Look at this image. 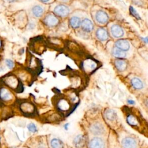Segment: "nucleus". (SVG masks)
I'll return each instance as SVG.
<instances>
[{"mask_svg":"<svg viewBox=\"0 0 148 148\" xmlns=\"http://www.w3.org/2000/svg\"><path fill=\"white\" fill-rule=\"evenodd\" d=\"M69 8L64 5H58L54 9V13L60 17H66L69 13Z\"/></svg>","mask_w":148,"mask_h":148,"instance_id":"f257e3e1","label":"nucleus"},{"mask_svg":"<svg viewBox=\"0 0 148 148\" xmlns=\"http://www.w3.org/2000/svg\"><path fill=\"white\" fill-rule=\"evenodd\" d=\"M83 67L86 72L90 73L97 68V63L91 59H87L83 62Z\"/></svg>","mask_w":148,"mask_h":148,"instance_id":"f03ea898","label":"nucleus"},{"mask_svg":"<svg viewBox=\"0 0 148 148\" xmlns=\"http://www.w3.org/2000/svg\"><path fill=\"white\" fill-rule=\"evenodd\" d=\"M90 131L92 134L99 135L102 134L105 131V128L103 125L99 123H95L92 124L90 128Z\"/></svg>","mask_w":148,"mask_h":148,"instance_id":"7ed1b4c3","label":"nucleus"},{"mask_svg":"<svg viewBox=\"0 0 148 148\" xmlns=\"http://www.w3.org/2000/svg\"><path fill=\"white\" fill-rule=\"evenodd\" d=\"M105 142L100 138H92L89 142L90 148H105Z\"/></svg>","mask_w":148,"mask_h":148,"instance_id":"20e7f679","label":"nucleus"},{"mask_svg":"<svg viewBox=\"0 0 148 148\" xmlns=\"http://www.w3.org/2000/svg\"><path fill=\"white\" fill-rule=\"evenodd\" d=\"M95 19L97 21L101 24L106 23L109 20V17L106 12L102 10H99L96 13Z\"/></svg>","mask_w":148,"mask_h":148,"instance_id":"39448f33","label":"nucleus"},{"mask_svg":"<svg viewBox=\"0 0 148 148\" xmlns=\"http://www.w3.org/2000/svg\"><path fill=\"white\" fill-rule=\"evenodd\" d=\"M121 143L123 148H136L137 146L135 140L131 137L124 138Z\"/></svg>","mask_w":148,"mask_h":148,"instance_id":"423d86ee","label":"nucleus"},{"mask_svg":"<svg viewBox=\"0 0 148 148\" xmlns=\"http://www.w3.org/2000/svg\"><path fill=\"white\" fill-rule=\"evenodd\" d=\"M110 31L113 35L116 38H119L123 36L124 31L122 28L117 24L113 25L110 28Z\"/></svg>","mask_w":148,"mask_h":148,"instance_id":"0eeeda50","label":"nucleus"},{"mask_svg":"<svg viewBox=\"0 0 148 148\" xmlns=\"http://www.w3.org/2000/svg\"><path fill=\"white\" fill-rule=\"evenodd\" d=\"M115 46L117 48L123 50V51H127L130 49V43L129 42L125 39H120L116 42Z\"/></svg>","mask_w":148,"mask_h":148,"instance_id":"6e6552de","label":"nucleus"},{"mask_svg":"<svg viewBox=\"0 0 148 148\" xmlns=\"http://www.w3.org/2000/svg\"><path fill=\"white\" fill-rule=\"evenodd\" d=\"M81 27L82 29L87 32H91L93 29V24L92 21L88 19V18H84L82 22H81Z\"/></svg>","mask_w":148,"mask_h":148,"instance_id":"1a4fd4ad","label":"nucleus"},{"mask_svg":"<svg viewBox=\"0 0 148 148\" xmlns=\"http://www.w3.org/2000/svg\"><path fill=\"white\" fill-rule=\"evenodd\" d=\"M45 23L49 27H54L58 24V20L53 14H49L45 17Z\"/></svg>","mask_w":148,"mask_h":148,"instance_id":"9d476101","label":"nucleus"},{"mask_svg":"<svg viewBox=\"0 0 148 148\" xmlns=\"http://www.w3.org/2000/svg\"><path fill=\"white\" fill-rule=\"evenodd\" d=\"M96 36L101 41H105L108 38V33L103 28H99L96 31Z\"/></svg>","mask_w":148,"mask_h":148,"instance_id":"9b49d317","label":"nucleus"},{"mask_svg":"<svg viewBox=\"0 0 148 148\" xmlns=\"http://www.w3.org/2000/svg\"><path fill=\"white\" fill-rule=\"evenodd\" d=\"M85 143V138L84 136L82 135H77L74 140L73 144L76 148H82L84 146Z\"/></svg>","mask_w":148,"mask_h":148,"instance_id":"f8f14e48","label":"nucleus"},{"mask_svg":"<svg viewBox=\"0 0 148 148\" xmlns=\"http://www.w3.org/2000/svg\"><path fill=\"white\" fill-rule=\"evenodd\" d=\"M20 109L23 112L26 114H31L34 110V106L31 103L28 102L22 103L20 106Z\"/></svg>","mask_w":148,"mask_h":148,"instance_id":"ddd939ff","label":"nucleus"},{"mask_svg":"<svg viewBox=\"0 0 148 148\" xmlns=\"http://www.w3.org/2000/svg\"><path fill=\"white\" fill-rule=\"evenodd\" d=\"M0 98L2 100L8 101L12 99V95L9 90L2 88L0 90Z\"/></svg>","mask_w":148,"mask_h":148,"instance_id":"4468645a","label":"nucleus"},{"mask_svg":"<svg viewBox=\"0 0 148 148\" xmlns=\"http://www.w3.org/2000/svg\"><path fill=\"white\" fill-rule=\"evenodd\" d=\"M105 117L109 121H113L117 118V114L112 109H107L105 112Z\"/></svg>","mask_w":148,"mask_h":148,"instance_id":"2eb2a0df","label":"nucleus"},{"mask_svg":"<svg viewBox=\"0 0 148 148\" xmlns=\"http://www.w3.org/2000/svg\"><path fill=\"white\" fill-rule=\"evenodd\" d=\"M32 12L34 16L36 17H39L42 16L43 13V9L40 5H35L32 8Z\"/></svg>","mask_w":148,"mask_h":148,"instance_id":"dca6fc26","label":"nucleus"},{"mask_svg":"<svg viewBox=\"0 0 148 148\" xmlns=\"http://www.w3.org/2000/svg\"><path fill=\"white\" fill-rule=\"evenodd\" d=\"M112 54L114 57L119 58H123L125 57L126 56V53H125L124 51H123L116 47L113 48L112 50Z\"/></svg>","mask_w":148,"mask_h":148,"instance_id":"f3484780","label":"nucleus"},{"mask_svg":"<svg viewBox=\"0 0 148 148\" xmlns=\"http://www.w3.org/2000/svg\"><path fill=\"white\" fill-rule=\"evenodd\" d=\"M69 23L72 28H77L80 27L81 24L80 19L77 16H73L69 20Z\"/></svg>","mask_w":148,"mask_h":148,"instance_id":"a211bd4d","label":"nucleus"},{"mask_svg":"<svg viewBox=\"0 0 148 148\" xmlns=\"http://www.w3.org/2000/svg\"><path fill=\"white\" fill-rule=\"evenodd\" d=\"M131 84L134 88L139 90L142 89L143 87V83L141 80L138 77H134L131 80Z\"/></svg>","mask_w":148,"mask_h":148,"instance_id":"6ab92c4d","label":"nucleus"},{"mask_svg":"<svg viewBox=\"0 0 148 148\" xmlns=\"http://www.w3.org/2000/svg\"><path fill=\"white\" fill-rule=\"evenodd\" d=\"M115 66L117 69L120 71H123L127 67V64L125 61L121 60H117L115 61Z\"/></svg>","mask_w":148,"mask_h":148,"instance_id":"aec40b11","label":"nucleus"},{"mask_svg":"<svg viewBox=\"0 0 148 148\" xmlns=\"http://www.w3.org/2000/svg\"><path fill=\"white\" fill-rule=\"evenodd\" d=\"M6 83L8 85L12 88L16 87L18 85V80L14 76H9L6 79Z\"/></svg>","mask_w":148,"mask_h":148,"instance_id":"412c9836","label":"nucleus"},{"mask_svg":"<svg viewBox=\"0 0 148 148\" xmlns=\"http://www.w3.org/2000/svg\"><path fill=\"white\" fill-rule=\"evenodd\" d=\"M50 145L52 148H63L62 142L57 138H53L50 142Z\"/></svg>","mask_w":148,"mask_h":148,"instance_id":"4be33fe9","label":"nucleus"},{"mask_svg":"<svg viewBox=\"0 0 148 148\" xmlns=\"http://www.w3.org/2000/svg\"><path fill=\"white\" fill-rule=\"evenodd\" d=\"M58 106L60 109L62 110H66L69 108V105L68 102L65 99H61L59 101Z\"/></svg>","mask_w":148,"mask_h":148,"instance_id":"5701e85b","label":"nucleus"},{"mask_svg":"<svg viewBox=\"0 0 148 148\" xmlns=\"http://www.w3.org/2000/svg\"><path fill=\"white\" fill-rule=\"evenodd\" d=\"M127 121L129 124L132 126H136L138 124V121L137 119L132 115L128 116L127 118Z\"/></svg>","mask_w":148,"mask_h":148,"instance_id":"b1692460","label":"nucleus"},{"mask_svg":"<svg viewBox=\"0 0 148 148\" xmlns=\"http://www.w3.org/2000/svg\"><path fill=\"white\" fill-rule=\"evenodd\" d=\"M27 128H28V130L30 132H34V133L37 132V131H38L36 125H35L34 123H29V124L27 125Z\"/></svg>","mask_w":148,"mask_h":148,"instance_id":"393cba45","label":"nucleus"},{"mask_svg":"<svg viewBox=\"0 0 148 148\" xmlns=\"http://www.w3.org/2000/svg\"><path fill=\"white\" fill-rule=\"evenodd\" d=\"M130 11L131 12V13L137 19H140V17L138 14V13L136 11V10L132 7V6H130Z\"/></svg>","mask_w":148,"mask_h":148,"instance_id":"a878e982","label":"nucleus"},{"mask_svg":"<svg viewBox=\"0 0 148 148\" xmlns=\"http://www.w3.org/2000/svg\"><path fill=\"white\" fill-rule=\"evenodd\" d=\"M5 63H6V65H7V66L9 69H12L14 66V62H13V61L12 60H10V59H6L5 60Z\"/></svg>","mask_w":148,"mask_h":148,"instance_id":"bb28decb","label":"nucleus"},{"mask_svg":"<svg viewBox=\"0 0 148 148\" xmlns=\"http://www.w3.org/2000/svg\"><path fill=\"white\" fill-rule=\"evenodd\" d=\"M127 102L128 104H130V105H134L135 103V101L132 99H128Z\"/></svg>","mask_w":148,"mask_h":148,"instance_id":"cd10ccee","label":"nucleus"},{"mask_svg":"<svg viewBox=\"0 0 148 148\" xmlns=\"http://www.w3.org/2000/svg\"><path fill=\"white\" fill-rule=\"evenodd\" d=\"M68 125H69V124H68V123L65 124L64 125V128H65V130H68Z\"/></svg>","mask_w":148,"mask_h":148,"instance_id":"c85d7f7f","label":"nucleus"},{"mask_svg":"<svg viewBox=\"0 0 148 148\" xmlns=\"http://www.w3.org/2000/svg\"><path fill=\"white\" fill-rule=\"evenodd\" d=\"M6 1L9 2H14V1H16L17 0H6Z\"/></svg>","mask_w":148,"mask_h":148,"instance_id":"c756f323","label":"nucleus"},{"mask_svg":"<svg viewBox=\"0 0 148 148\" xmlns=\"http://www.w3.org/2000/svg\"><path fill=\"white\" fill-rule=\"evenodd\" d=\"M42 2H46L47 1H49V0H40Z\"/></svg>","mask_w":148,"mask_h":148,"instance_id":"7c9ffc66","label":"nucleus"},{"mask_svg":"<svg viewBox=\"0 0 148 148\" xmlns=\"http://www.w3.org/2000/svg\"><path fill=\"white\" fill-rule=\"evenodd\" d=\"M1 41L0 40V47H1Z\"/></svg>","mask_w":148,"mask_h":148,"instance_id":"2f4dec72","label":"nucleus"}]
</instances>
